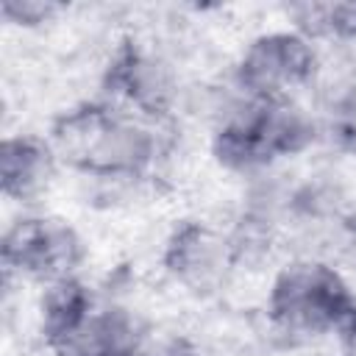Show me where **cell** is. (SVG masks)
Returning <instances> with one entry per match:
<instances>
[{
  "label": "cell",
  "mask_w": 356,
  "mask_h": 356,
  "mask_svg": "<svg viewBox=\"0 0 356 356\" xmlns=\"http://www.w3.org/2000/svg\"><path fill=\"white\" fill-rule=\"evenodd\" d=\"M6 281L47 286L61 278L83 275L89 245L81 228L53 211H19L3 231Z\"/></svg>",
  "instance_id": "4"
},
{
  "label": "cell",
  "mask_w": 356,
  "mask_h": 356,
  "mask_svg": "<svg viewBox=\"0 0 356 356\" xmlns=\"http://www.w3.org/2000/svg\"><path fill=\"white\" fill-rule=\"evenodd\" d=\"M284 25L317 44L356 47V0L345 3H292L284 6Z\"/></svg>",
  "instance_id": "10"
},
{
  "label": "cell",
  "mask_w": 356,
  "mask_h": 356,
  "mask_svg": "<svg viewBox=\"0 0 356 356\" xmlns=\"http://www.w3.org/2000/svg\"><path fill=\"white\" fill-rule=\"evenodd\" d=\"M164 278L197 303L220 300L242 273L222 222L203 217L178 220L159 250Z\"/></svg>",
  "instance_id": "5"
},
{
  "label": "cell",
  "mask_w": 356,
  "mask_h": 356,
  "mask_svg": "<svg viewBox=\"0 0 356 356\" xmlns=\"http://www.w3.org/2000/svg\"><path fill=\"white\" fill-rule=\"evenodd\" d=\"M317 56V42L289 25H278L253 33L239 47L225 75L242 92L261 100L303 97L314 75Z\"/></svg>",
  "instance_id": "6"
},
{
  "label": "cell",
  "mask_w": 356,
  "mask_h": 356,
  "mask_svg": "<svg viewBox=\"0 0 356 356\" xmlns=\"http://www.w3.org/2000/svg\"><path fill=\"white\" fill-rule=\"evenodd\" d=\"M100 289L92 286L83 275L61 278L47 286H39L36 298V334L42 339V348L53 353L58 345H64L78 325L89 317V312L100 300Z\"/></svg>",
  "instance_id": "9"
},
{
  "label": "cell",
  "mask_w": 356,
  "mask_h": 356,
  "mask_svg": "<svg viewBox=\"0 0 356 356\" xmlns=\"http://www.w3.org/2000/svg\"><path fill=\"white\" fill-rule=\"evenodd\" d=\"M334 345H337V356H356V309L337 331Z\"/></svg>",
  "instance_id": "13"
},
{
  "label": "cell",
  "mask_w": 356,
  "mask_h": 356,
  "mask_svg": "<svg viewBox=\"0 0 356 356\" xmlns=\"http://www.w3.org/2000/svg\"><path fill=\"white\" fill-rule=\"evenodd\" d=\"M172 128L97 97L70 108L50 139L92 197L120 206L134 200L170 159Z\"/></svg>",
  "instance_id": "1"
},
{
  "label": "cell",
  "mask_w": 356,
  "mask_h": 356,
  "mask_svg": "<svg viewBox=\"0 0 356 356\" xmlns=\"http://www.w3.org/2000/svg\"><path fill=\"white\" fill-rule=\"evenodd\" d=\"M61 156L50 136L33 131H14L3 136L0 145V189L8 203L22 211L39 209V203L53 192L61 175Z\"/></svg>",
  "instance_id": "8"
},
{
  "label": "cell",
  "mask_w": 356,
  "mask_h": 356,
  "mask_svg": "<svg viewBox=\"0 0 356 356\" xmlns=\"http://www.w3.org/2000/svg\"><path fill=\"white\" fill-rule=\"evenodd\" d=\"M192 89L178 50L159 36L120 39L100 78V97L167 125L186 114Z\"/></svg>",
  "instance_id": "3"
},
{
  "label": "cell",
  "mask_w": 356,
  "mask_h": 356,
  "mask_svg": "<svg viewBox=\"0 0 356 356\" xmlns=\"http://www.w3.org/2000/svg\"><path fill=\"white\" fill-rule=\"evenodd\" d=\"M64 11H67V6L50 3V0H3V6H0V14H3L6 25L22 28V31L47 28Z\"/></svg>",
  "instance_id": "11"
},
{
  "label": "cell",
  "mask_w": 356,
  "mask_h": 356,
  "mask_svg": "<svg viewBox=\"0 0 356 356\" xmlns=\"http://www.w3.org/2000/svg\"><path fill=\"white\" fill-rule=\"evenodd\" d=\"M153 339L147 317L131 300L103 292L78 331L47 356H145Z\"/></svg>",
  "instance_id": "7"
},
{
  "label": "cell",
  "mask_w": 356,
  "mask_h": 356,
  "mask_svg": "<svg viewBox=\"0 0 356 356\" xmlns=\"http://www.w3.org/2000/svg\"><path fill=\"white\" fill-rule=\"evenodd\" d=\"M356 309V281L345 264L284 256L267 278L261 323L275 348H309L334 339Z\"/></svg>",
  "instance_id": "2"
},
{
  "label": "cell",
  "mask_w": 356,
  "mask_h": 356,
  "mask_svg": "<svg viewBox=\"0 0 356 356\" xmlns=\"http://www.w3.org/2000/svg\"><path fill=\"white\" fill-rule=\"evenodd\" d=\"M145 356H211V353L192 334H170V337L156 334Z\"/></svg>",
  "instance_id": "12"
}]
</instances>
